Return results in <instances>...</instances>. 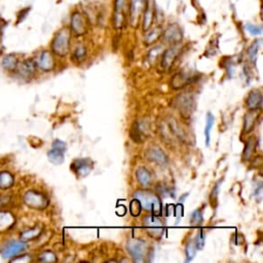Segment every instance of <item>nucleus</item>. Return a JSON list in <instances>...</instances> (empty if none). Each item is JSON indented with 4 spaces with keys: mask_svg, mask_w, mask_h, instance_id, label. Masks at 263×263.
Here are the masks:
<instances>
[{
    "mask_svg": "<svg viewBox=\"0 0 263 263\" xmlns=\"http://www.w3.org/2000/svg\"><path fill=\"white\" fill-rule=\"evenodd\" d=\"M196 248H195V245L193 242H190L187 244L186 246V249H185V254H186V262L188 261H192L194 256H195V253H196Z\"/></svg>",
    "mask_w": 263,
    "mask_h": 263,
    "instance_id": "nucleus-34",
    "label": "nucleus"
},
{
    "mask_svg": "<svg viewBox=\"0 0 263 263\" xmlns=\"http://www.w3.org/2000/svg\"><path fill=\"white\" fill-rule=\"evenodd\" d=\"M23 201L27 207L35 209V210H43L50 204L49 198L45 196V194L34 189L28 190V192L25 193Z\"/></svg>",
    "mask_w": 263,
    "mask_h": 263,
    "instance_id": "nucleus-4",
    "label": "nucleus"
},
{
    "mask_svg": "<svg viewBox=\"0 0 263 263\" xmlns=\"http://www.w3.org/2000/svg\"><path fill=\"white\" fill-rule=\"evenodd\" d=\"M15 184V177L7 171L0 172V190L11 189Z\"/></svg>",
    "mask_w": 263,
    "mask_h": 263,
    "instance_id": "nucleus-21",
    "label": "nucleus"
},
{
    "mask_svg": "<svg viewBox=\"0 0 263 263\" xmlns=\"http://www.w3.org/2000/svg\"><path fill=\"white\" fill-rule=\"evenodd\" d=\"M214 122H215V119H214V115L209 112L207 114V121H206V128H205V137H206V145L207 146H209L210 145V139H211V130L214 126Z\"/></svg>",
    "mask_w": 263,
    "mask_h": 263,
    "instance_id": "nucleus-29",
    "label": "nucleus"
},
{
    "mask_svg": "<svg viewBox=\"0 0 263 263\" xmlns=\"http://www.w3.org/2000/svg\"><path fill=\"white\" fill-rule=\"evenodd\" d=\"M256 120H257L256 111H250L246 114L244 120V133L245 134L250 133L251 131H253L254 128H255Z\"/></svg>",
    "mask_w": 263,
    "mask_h": 263,
    "instance_id": "nucleus-24",
    "label": "nucleus"
},
{
    "mask_svg": "<svg viewBox=\"0 0 263 263\" xmlns=\"http://www.w3.org/2000/svg\"><path fill=\"white\" fill-rule=\"evenodd\" d=\"M136 176H137L138 182L140 185L143 187H148L151 184V174L150 172L146 168H140L138 169L137 173H136Z\"/></svg>",
    "mask_w": 263,
    "mask_h": 263,
    "instance_id": "nucleus-25",
    "label": "nucleus"
},
{
    "mask_svg": "<svg viewBox=\"0 0 263 263\" xmlns=\"http://www.w3.org/2000/svg\"><path fill=\"white\" fill-rule=\"evenodd\" d=\"M178 52H179V50L175 47V45L173 48L168 49L164 53V56H162V61H161L162 67L166 68V69H169L172 65H173L175 59L178 56Z\"/></svg>",
    "mask_w": 263,
    "mask_h": 263,
    "instance_id": "nucleus-20",
    "label": "nucleus"
},
{
    "mask_svg": "<svg viewBox=\"0 0 263 263\" xmlns=\"http://www.w3.org/2000/svg\"><path fill=\"white\" fill-rule=\"evenodd\" d=\"M27 249V245L23 241H11L5 244L1 250V256L4 259H11Z\"/></svg>",
    "mask_w": 263,
    "mask_h": 263,
    "instance_id": "nucleus-11",
    "label": "nucleus"
},
{
    "mask_svg": "<svg viewBox=\"0 0 263 263\" xmlns=\"http://www.w3.org/2000/svg\"><path fill=\"white\" fill-rule=\"evenodd\" d=\"M255 195H256V197H257L258 201H260L261 196H262V185H259V186L255 189Z\"/></svg>",
    "mask_w": 263,
    "mask_h": 263,
    "instance_id": "nucleus-40",
    "label": "nucleus"
},
{
    "mask_svg": "<svg viewBox=\"0 0 263 263\" xmlns=\"http://www.w3.org/2000/svg\"><path fill=\"white\" fill-rule=\"evenodd\" d=\"M70 31L75 36H83L88 30V19L86 14L79 11L72 13L70 18Z\"/></svg>",
    "mask_w": 263,
    "mask_h": 263,
    "instance_id": "nucleus-6",
    "label": "nucleus"
},
{
    "mask_svg": "<svg viewBox=\"0 0 263 263\" xmlns=\"http://www.w3.org/2000/svg\"><path fill=\"white\" fill-rule=\"evenodd\" d=\"M156 5H154L153 0H146V5H145L144 12H143V19H142V28L143 31L146 32L151 28L153 24L154 18H156Z\"/></svg>",
    "mask_w": 263,
    "mask_h": 263,
    "instance_id": "nucleus-14",
    "label": "nucleus"
},
{
    "mask_svg": "<svg viewBox=\"0 0 263 263\" xmlns=\"http://www.w3.org/2000/svg\"><path fill=\"white\" fill-rule=\"evenodd\" d=\"M18 63H19V59L17 58L16 55H7L2 59L1 64L5 70L15 71L18 66Z\"/></svg>",
    "mask_w": 263,
    "mask_h": 263,
    "instance_id": "nucleus-26",
    "label": "nucleus"
},
{
    "mask_svg": "<svg viewBox=\"0 0 263 263\" xmlns=\"http://www.w3.org/2000/svg\"><path fill=\"white\" fill-rule=\"evenodd\" d=\"M146 0H130L129 2V22L132 27L137 28L143 15Z\"/></svg>",
    "mask_w": 263,
    "mask_h": 263,
    "instance_id": "nucleus-7",
    "label": "nucleus"
},
{
    "mask_svg": "<svg viewBox=\"0 0 263 263\" xmlns=\"http://www.w3.org/2000/svg\"><path fill=\"white\" fill-rule=\"evenodd\" d=\"M245 28H246V30L253 36H258V35H261V33H262V28L260 26H257V25L247 24Z\"/></svg>",
    "mask_w": 263,
    "mask_h": 263,
    "instance_id": "nucleus-36",
    "label": "nucleus"
},
{
    "mask_svg": "<svg viewBox=\"0 0 263 263\" xmlns=\"http://www.w3.org/2000/svg\"><path fill=\"white\" fill-rule=\"evenodd\" d=\"M36 68L37 67H36L35 61L33 59H27V60L19 61L15 71L20 77L28 79L34 75Z\"/></svg>",
    "mask_w": 263,
    "mask_h": 263,
    "instance_id": "nucleus-13",
    "label": "nucleus"
},
{
    "mask_svg": "<svg viewBox=\"0 0 263 263\" xmlns=\"http://www.w3.org/2000/svg\"><path fill=\"white\" fill-rule=\"evenodd\" d=\"M203 214L201 210H196L192 215V224L193 225H201L203 223Z\"/></svg>",
    "mask_w": 263,
    "mask_h": 263,
    "instance_id": "nucleus-37",
    "label": "nucleus"
},
{
    "mask_svg": "<svg viewBox=\"0 0 263 263\" xmlns=\"http://www.w3.org/2000/svg\"><path fill=\"white\" fill-rule=\"evenodd\" d=\"M256 150V141L253 138H250L247 143H246V147L244 149L243 153V158L244 160H250L253 158V154Z\"/></svg>",
    "mask_w": 263,
    "mask_h": 263,
    "instance_id": "nucleus-28",
    "label": "nucleus"
},
{
    "mask_svg": "<svg viewBox=\"0 0 263 263\" xmlns=\"http://www.w3.org/2000/svg\"><path fill=\"white\" fill-rule=\"evenodd\" d=\"M260 41H261V40H256V41H254V42L251 44V47L249 48V50H248L249 58H250V60H251L253 63H255V61H256V59H257V53H258V51H259V48H260Z\"/></svg>",
    "mask_w": 263,
    "mask_h": 263,
    "instance_id": "nucleus-31",
    "label": "nucleus"
},
{
    "mask_svg": "<svg viewBox=\"0 0 263 263\" xmlns=\"http://www.w3.org/2000/svg\"><path fill=\"white\" fill-rule=\"evenodd\" d=\"M126 250L135 262H143L147 256L148 245L142 240L131 239L126 243Z\"/></svg>",
    "mask_w": 263,
    "mask_h": 263,
    "instance_id": "nucleus-5",
    "label": "nucleus"
},
{
    "mask_svg": "<svg viewBox=\"0 0 263 263\" xmlns=\"http://www.w3.org/2000/svg\"><path fill=\"white\" fill-rule=\"evenodd\" d=\"M141 210H142V206L140 204V202L138 201L137 198H133V201L131 202V205H130V211H131V214L134 216V217H137L141 214Z\"/></svg>",
    "mask_w": 263,
    "mask_h": 263,
    "instance_id": "nucleus-33",
    "label": "nucleus"
},
{
    "mask_svg": "<svg viewBox=\"0 0 263 263\" xmlns=\"http://www.w3.org/2000/svg\"><path fill=\"white\" fill-rule=\"evenodd\" d=\"M41 232H42V228H39V226H35V228H33L23 230L20 233V238H21V241L23 242H29V241L37 239L41 234Z\"/></svg>",
    "mask_w": 263,
    "mask_h": 263,
    "instance_id": "nucleus-23",
    "label": "nucleus"
},
{
    "mask_svg": "<svg viewBox=\"0 0 263 263\" xmlns=\"http://www.w3.org/2000/svg\"><path fill=\"white\" fill-rule=\"evenodd\" d=\"M176 105L180 112L184 115H189L193 109V98L189 94H182L176 99Z\"/></svg>",
    "mask_w": 263,
    "mask_h": 263,
    "instance_id": "nucleus-15",
    "label": "nucleus"
},
{
    "mask_svg": "<svg viewBox=\"0 0 263 263\" xmlns=\"http://www.w3.org/2000/svg\"><path fill=\"white\" fill-rule=\"evenodd\" d=\"M29 11H30V7H26V8H24V10L20 11L19 14H18V19H17L18 22L17 23L23 22V20L27 17V15L29 14Z\"/></svg>",
    "mask_w": 263,
    "mask_h": 263,
    "instance_id": "nucleus-38",
    "label": "nucleus"
},
{
    "mask_svg": "<svg viewBox=\"0 0 263 263\" xmlns=\"http://www.w3.org/2000/svg\"><path fill=\"white\" fill-rule=\"evenodd\" d=\"M38 261L41 262H55L57 261V256L55 255V253H53L52 251H44L39 254Z\"/></svg>",
    "mask_w": 263,
    "mask_h": 263,
    "instance_id": "nucleus-32",
    "label": "nucleus"
},
{
    "mask_svg": "<svg viewBox=\"0 0 263 263\" xmlns=\"http://www.w3.org/2000/svg\"><path fill=\"white\" fill-rule=\"evenodd\" d=\"M143 223L149 235H151V237L153 238L159 239L162 235V233H164V230H165L164 224H162L161 220L156 215L147 216L146 218L144 219Z\"/></svg>",
    "mask_w": 263,
    "mask_h": 263,
    "instance_id": "nucleus-8",
    "label": "nucleus"
},
{
    "mask_svg": "<svg viewBox=\"0 0 263 263\" xmlns=\"http://www.w3.org/2000/svg\"><path fill=\"white\" fill-rule=\"evenodd\" d=\"M34 61L36 67L42 71L49 72L55 68V59H53V53L50 51H42Z\"/></svg>",
    "mask_w": 263,
    "mask_h": 263,
    "instance_id": "nucleus-12",
    "label": "nucleus"
},
{
    "mask_svg": "<svg viewBox=\"0 0 263 263\" xmlns=\"http://www.w3.org/2000/svg\"><path fill=\"white\" fill-rule=\"evenodd\" d=\"M162 38L166 43L172 44V45H177L182 41L183 38V33L182 30L177 24H170L165 31H162Z\"/></svg>",
    "mask_w": 263,
    "mask_h": 263,
    "instance_id": "nucleus-10",
    "label": "nucleus"
},
{
    "mask_svg": "<svg viewBox=\"0 0 263 263\" xmlns=\"http://www.w3.org/2000/svg\"><path fill=\"white\" fill-rule=\"evenodd\" d=\"M129 2L130 0H114L112 16L114 29L122 30L129 22Z\"/></svg>",
    "mask_w": 263,
    "mask_h": 263,
    "instance_id": "nucleus-3",
    "label": "nucleus"
},
{
    "mask_svg": "<svg viewBox=\"0 0 263 263\" xmlns=\"http://www.w3.org/2000/svg\"><path fill=\"white\" fill-rule=\"evenodd\" d=\"M146 158L158 165H166L168 162V157L164 150L159 147H150L146 151Z\"/></svg>",
    "mask_w": 263,
    "mask_h": 263,
    "instance_id": "nucleus-17",
    "label": "nucleus"
},
{
    "mask_svg": "<svg viewBox=\"0 0 263 263\" xmlns=\"http://www.w3.org/2000/svg\"><path fill=\"white\" fill-rule=\"evenodd\" d=\"M15 224V217L12 213L0 211V232L8 231L13 228Z\"/></svg>",
    "mask_w": 263,
    "mask_h": 263,
    "instance_id": "nucleus-19",
    "label": "nucleus"
},
{
    "mask_svg": "<svg viewBox=\"0 0 263 263\" xmlns=\"http://www.w3.org/2000/svg\"><path fill=\"white\" fill-rule=\"evenodd\" d=\"M86 57H87V48L83 44L77 45L73 52V55H72V60L75 62H81L86 59Z\"/></svg>",
    "mask_w": 263,
    "mask_h": 263,
    "instance_id": "nucleus-30",
    "label": "nucleus"
},
{
    "mask_svg": "<svg viewBox=\"0 0 263 263\" xmlns=\"http://www.w3.org/2000/svg\"><path fill=\"white\" fill-rule=\"evenodd\" d=\"M246 104L250 111H257L262 108V94L260 90L254 89L247 97Z\"/></svg>",
    "mask_w": 263,
    "mask_h": 263,
    "instance_id": "nucleus-18",
    "label": "nucleus"
},
{
    "mask_svg": "<svg viewBox=\"0 0 263 263\" xmlns=\"http://www.w3.org/2000/svg\"><path fill=\"white\" fill-rule=\"evenodd\" d=\"M5 25V22L3 19H1V18H0V31H1L3 29V27Z\"/></svg>",
    "mask_w": 263,
    "mask_h": 263,
    "instance_id": "nucleus-42",
    "label": "nucleus"
},
{
    "mask_svg": "<svg viewBox=\"0 0 263 263\" xmlns=\"http://www.w3.org/2000/svg\"><path fill=\"white\" fill-rule=\"evenodd\" d=\"M71 31L69 28H62L55 35L51 43L52 52L55 55L63 58L66 57L70 52Z\"/></svg>",
    "mask_w": 263,
    "mask_h": 263,
    "instance_id": "nucleus-1",
    "label": "nucleus"
},
{
    "mask_svg": "<svg viewBox=\"0 0 263 263\" xmlns=\"http://www.w3.org/2000/svg\"><path fill=\"white\" fill-rule=\"evenodd\" d=\"M174 209H175L174 205H168V207H167V215L170 216L171 214H173L174 213Z\"/></svg>",
    "mask_w": 263,
    "mask_h": 263,
    "instance_id": "nucleus-41",
    "label": "nucleus"
},
{
    "mask_svg": "<svg viewBox=\"0 0 263 263\" xmlns=\"http://www.w3.org/2000/svg\"><path fill=\"white\" fill-rule=\"evenodd\" d=\"M190 81V77L187 75V73H178L175 75V77L172 79V84H173V88H183L184 86H186L187 84H189Z\"/></svg>",
    "mask_w": 263,
    "mask_h": 263,
    "instance_id": "nucleus-27",
    "label": "nucleus"
},
{
    "mask_svg": "<svg viewBox=\"0 0 263 263\" xmlns=\"http://www.w3.org/2000/svg\"><path fill=\"white\" fill-rule=\"evenodd\" d=\"M205 242H206V235H205L204 231L201 230L196 234V237L193 241L196 250H202L205 246Z\"/></svg>",
    "mask_w": 263,
    "mask_h": 263,
    "instance_id": "nucleus-35",
    "label": "nucleus"
},
{
    "mask_svg": "<svg viewBox=\"0 0 263 263\" xmlns=\"http://www.w3.org/2000/svg\"><path fill=\"white\" fill-rule=\"evenodd\" d=\"M162 34V29L159 26L156 27V28H150L149 30L146 31V35L144 37V43L146 45H151L153 43H156Z\"/></svg>",
    "mask_w": 263,
    "mask_h": 263,
    "instance_id": "nucleus-22",
    "label": "nucleus"
},
{
    "mask_svg": "<svg viewBox=\"0 0 263 263\" xmlns=\"http://www.w3.org/2000/svg\"><path fill=\"white\" fill-rule=\"evenodd\" d=\"M134 197L138 199L142 208L145 209V210L152 212V214L156 216H159L161 214L162 205L161 201L157 194L150 192H146V190H141V192L136 193Z\"/></svg>",
    "mask_w": 263,
    "mask_h": 263,
    "instance_id": "nucleus-2",
    "label": "nucleus"
},
{
    "mask_svg": "<svg viewBox=\"0 0 263 263\" xmlns=\"http://www.w3.org/2000/svg\"><path fill=\"white\" fill-rule=\"evenodd\" d=\"M115 211H116V213H117V215H119V216H124L125 213H126V209H125L124 206L119 205V206L116 207V210Z\"/></svg>",
    "mask_w": 263,
    "mask_h": 263,
    "instance_id": "nucleus-39",
    "label": "nucleus"
},
{
    "mask_svg": "<svg viewBox=\"0 0 263 263\" xmlns=\"http://www.w3.org/2000/svg\"><path fill=\"white\" fill-rule=\"evenodd\" d=\"M67 150V145L61 140L53 142L52 149L48 152V158L53 165H61L64 161V153Z\"/></svg>",
    "mask_w": 263,
    "mask_h": 263,
    "instance_id": "nucleus-9",
    "label": "nucleus"
},
{
    "mask_svg": "<svg viewBox=\"0 0 263 263\" xmlns=\"http://www.w3.org/2000/svg\"><path fill=\"white\" fill-rule=\"evenodd\" d=\"M71 169L73 170L74 173L78 176L85 177L88 175V173L93 169V162L92 160H89L88 158H83V159H76L73 162H72Z\"/></svg>",
    "mask_w": 263,
    "mask_h": 263,
    "instance_id": "nucleus-16",
    "label": "nucleus"
}]
</instances>
